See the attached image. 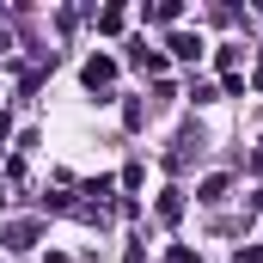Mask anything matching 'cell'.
I'll use <instances>...</instances> for the list:
<instances>
[{"label":"cell","mask_w":263,"mask_h":263,"mask_svg":"<svg viewBox=\"0 0 263 263\" xmlns=\"http://www.w3.org/2000/svg\"><path fill=\"white\" fill-rule=\"evenodd\" d=\"M110 73H117L110 55H92V62H86V86H110Z\"/></svg>","instance_id":"cell-1"},{"label":"cell","mask_w":263,"mask_h":263,"mask_svg":"<svg viewBox=\"0 0 263 263\" xmlns=\"http://www.w3.org/2000/svg\"><path fill=\"white\" fill-rule=\"evenodd\" d=\"M178 214H184V202H178V190H172V196H159V220H178Z\"/></svg>","instance_id":"cell-2"}]
</instances>
